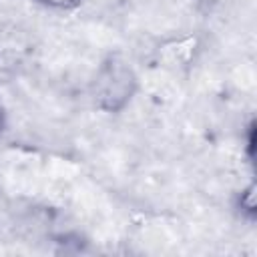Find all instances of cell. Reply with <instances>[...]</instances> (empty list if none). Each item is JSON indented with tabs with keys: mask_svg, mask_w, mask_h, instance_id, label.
Listing matches in <instances>:
<instances>
[{
	"mask_svg": "<svg viewBox=\"0 0 257 257\" xmlns=\"http://www.w3.org/2000/svg\"><path fill=\"white\" fill-rule=\"evenodd\" d=\"M137 74L133 66L120 56H108L98 64L90 82V96L100 110L118 112L122 110L137 92Z\"/></svg>",
	"mask_w": 257,
	"mask_h": 257,
	"instance_id": "1",
	"label": "cell"
},
{
	"mask_svg": "<svg viewBox=\"0 0 257 257\" xmlns=\"http://www.w3.org/2000/svg\"><path fill=\"white\" fill-rule=\"evenodd\" d=\"M239 207L243 213L247 215H253L255 213V185H249L241 191V197H239Z\"/></svg>",
	"mask_w": 257,
	"mask_h": 257,
	"instance_id": "2",
	"label": "cell"
},
{
	"mask_svg": "<svg viewBox=\"0 0 257 257\" xmlns=\"http://www.w3.org/2000/svg\"><path fill=\"white\" fill-rule=\"evenodd\" d=\"M36 2H40L42 6L52 8V10H72L80 4V0H36Z\"/></svg>",
	"mask_w": 257,
	"mask_h": 257,
	"instance_id": "3",
	"label": "cell"
},
{
	"mask_svg": "<svg viewBox=\"0 0 257 257\" xmlns=\"http://www.w3.org/2000/svg\"><path fill=\"white\" fill-rule=\"evenodd\" d=\"M0 131H2V112H0Z\"/></svg>",
	"mask_w": 257,
	"mask_h": 257,
	"instance_id": "4",
	"label": "cell"
}]
</instances>
